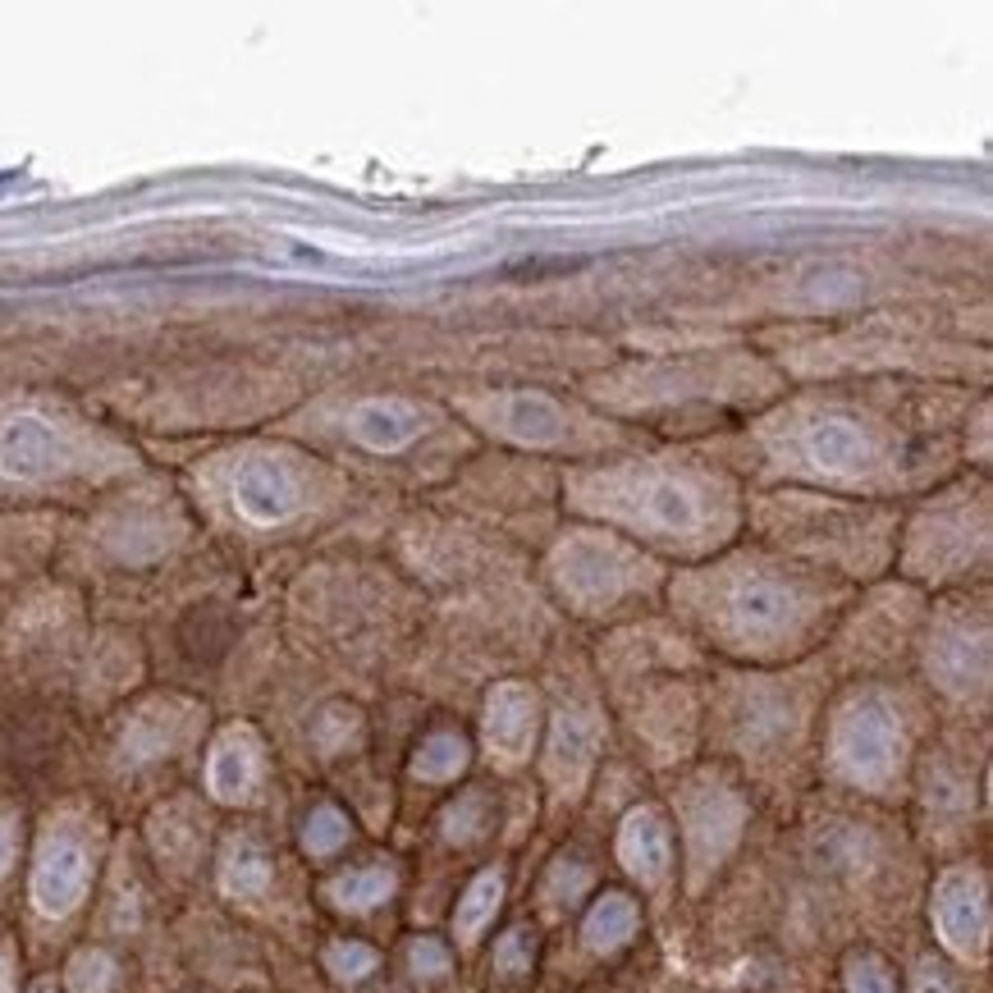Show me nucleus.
Segmentation results:
<instances>
[{
    "label": "nucleus",
    "mask_w": 993,
    "mask_h": 993,
    "mask_svg": "<svg viewBox=\"0 0 993 993\" xmlns=\"http://www.w3.org/2000/svg\"><path fill=\"white\" fill-rule=\"evenodd\" d=\"M806 454H810V463L824 467V472H856V467H865L875 458V440H870V431H865L861 421L824 417L810 426Z\"/></svg>",
    "instance_id": "nucleus-1"
},
{
    "label": "nucleus",
    "mask_w": 993,
    "mask_h": 993,
    "mask_svg": "<svg viewBox=\"0 0 993 993\" xmlns=\"http://www.w3.org/2000/svg\"><path fill=\"white\" fill-rule=\"evenodd\" d=\"M421 431V421L403 403H362L353 417V435L371 449H403L412 435Z\"/></svg>",
    "instance_id": "nucleus-2"
},
{
    "label": "nucleus",
    "mask_w": 993,
    "mask_h": 993,
    "mask_svg": "<svg viewBox=\"0 0 993 993\" xmlns=\"http://www.w3.org/2000/svg\"><path fill=\"white\" fill-rule=\"evenodd\" d=\"M641 499H646V518L655 522V527H664V531H696V522H701V504H696V495H691L682 481H673V476L650 481Z\"/></svg>",
    "instance_id": "nucleus-3"
},
{
    "label": "nucleus",
    "mask_w": 993,
    "mask_h": 993,
    "mask_svg": "<svg viewBox=\"0 0 993 993\" xmlns=\"http://www.w3.org/2000/svg\"><path fill=\"white\" fill-rule=\"evenodd\" d=\"M563 582L573 586L577 595H605V591H614V582H618V563L605 545L582 540V545H573L568 559H563Z\"/></svg>",
    "instance_id": "nucleus-4"
},
{
    "label": "nucleus",
    "mask_w": 993,
    "mask_h": 993,
    "mask_svg": "<svg viewBox=\"0 0 993 993\" xmlns=\"http://www.w3.org/2000/svg\"><path fill=\"white\" fill-rule=\"evenodd\" d=\"M788 609H792L788 591H783L778 582H769V577H751V582L737 586V595H733V614L742 618L751 632H769V627H778L783 618H788Z\"/></svg>",
    "instance_id": "nucleus-5"
},
{
    "label": "nucleus",
    "mask_w": 993,
    "mask_h": 993,
    "mask_svg": "<svg viewBox=\"0 0 993 993\" xmlns=\"http://www.w3.org/2000/svg\"><path fill=\"white\" fill-rule=\"evenodd\" d=\"M238 504L248 508L257 522H275L293 508V490L275 467H252V472L238 481Z\"/></svg>",
    "instance_id": "nucleus-6"
},
{
    "label": "nucleus",
    "mask_w": 993,
    "mask_h": 993,
    "mask_svg": "<svg viewBox=\"0 0 993 993\" xmlns=\"http://www.w3.org/2000/svg\"><path fill=\"white\" fill-rule=\"evenodd\" d=\"M504 426L531 444H550L563 426V412L554 408V399H545V394H518V399H508V408H504Z\"/></svg>",
    "instance_id": "nucleus-7"
},
{
    "label": "nucleus",
    "mask_w": 993,
    "mask_h": 993,
    "mask_svg": "<svg viewBox=\"0 0 993 993\" xmlns=\"http://www.w3.org/2000/svg\"><path fill=\"white\" fill-rule=\"evenodd\" d=\"M46 449H51V435L42 431V421H19L10 435H5V458H10L14 467H37L46 458Z\"/></svg>",
    "instance_id": "nucleus-8"
},
{
    "label": "nucleus",
    "mask_w": 993,
    "mask_h": 993,
    "mask_svg": "<svg viewBox=\"0 0 993 993\" xmlns=\"http://www.w3.org/2000/svg\"><path fill=\"white\" fill-rule=\"evenodd\" d=\"M884 742H888V719L879 710H865V714H856V724H852V760L861 769H870L875 760H884L879 751H884Z\"/></svg>",
    "instance_id": "nucleus-9"
}]
</instances>
